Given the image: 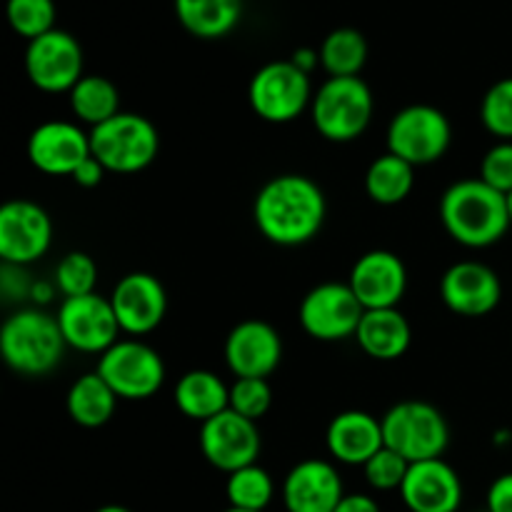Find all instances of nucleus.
Masks as SVG:
<instances>
[{"instance_id": "12", "label": "nucleus", "mask_w": 512, "mask_h": 512, "mask_svg": "<svg viewBox=\"0 0 512 512\" xmlns=\"http://www.w3.org/2000/svg\"><path fill=\"white\" fill-rule=\"evenodd\" d=\"M25 73L43 93H70L83 78V48L65 30H50L28 43Z\"/></svg>"}, {"instance_id": "24", "label": "nucleus", "mask_w": 512, "mask_h": 512, "mask_svg": "<svg viewBox=\"0 0 512 512\" xmlns=\"http://www.w3.org/2000/svg\"><path fill=\"white\" fill-rule=\"evenodd\" d=\"M175 405L185 418L203 425L230 408V385L210 370H190L175 385Z\"/></svg>"}, {"instance_id": "16", "label": "nucleus", "mask_w": 512, "mask_h": 512, "mask_svg": "<svg viewBox=\"0 0 512 512\" xmlns=\"http://www.w3.org/2000/svg\"><path fill=\"white\" fill-rule=\"evenodd\" d=\"M440 298L463 318H483L493 313L503 298L498 273L478 260H460L440 278Z\"/></svg>"}, {"instance_id": "7", "label": "nucleus", "mask_w": 512, "mask_h": 512, "mask_svg": "<svg viewBox=\"0 0 512 512\" xmlns=\"http://www.w3.org/2000/svg\"><path fill=\"white\" fill-rule=\"evenodd\" d=\"M310 75L293 60L265 63L248 85V100L253 113L265 123H293L313 103Z\"/></svg>"}, {"instance_id": "40", "label": "nucleus", "mask_w": 512, "mask_h": 512, "mask_svg": "<svg viewBox=\"0 0 512 512\" xmlns=\"http://www.w3.org/2000/svg\"><path fill=\"white\" fill-rule=\"evenodd\" d=\"M290 60H293V63L298 65L300 70H303V73L310 75L320 65V53H318V50H313V48H300V50H295L293 58H290Z\"/></svg>"}, {"instance_id": "10", "label": "nucleus", "mask_w": 512, "mask_h": 512, "mask_svg": "<svg viewBox=\"0 0 512 512\" xmlns=\"http://www.w3.org/2000/svg\"><path fill=\"white\" fill-rule=\"evenodd\" d=\"M365 308L348 283H320L303 298L298 320L310 338L320 343H338L355 338Z\"/></svg>"}, {"instance_id": "5", "label": "nucleus", "mask_w": 512, "mask_h": 512, "mask_svg": "<svg viewBox=\"0 0 512 512\" xmlns=\"http://www.w3.org/2000/svg\"><path fill=\"white\" fill-rule=\"evenodd\" d=\"M90 150L108 173L133 175L158 158L160 133L148 118L123 110L108 123L90 130Z\"/></svg>"}, {"instance_id": "29", "label": "nucleus", "mask_w": 512, "mask_h": 512, "mask_svg": "<svg viewBox=\"0 0 512 512\" xmlns=\"http://www.w3.org/2000/svg\"><path fill=\"white\" fill-rule=\"evenodd\" d=\"M318 53L330 78H355L368 63V40L355 28H335L325 35Z\"/></svg>"}, {"instance_id": "35", "label": "nucleus", "mask_w": 512, "mask_h": 512, "mask_svg": "<svg viewBox=\"0 0 512 512\" xmlns=\"http://www.w3.org/2000/svg\"><path fill=\"white\" fill-rule=\"evenodd\" d=\"M410 463L400 453H395L393 448L383 445L368 463L363 465L365 480H368L370 488L380 490V493H390V490H400V485L405 483V475H408Z\"/></svg>"}, {"instance_id": "42", "label": "nucleus", "mask_w": 512, "mask_h": 512, "mask_svg": "<svg viewBox=\"0 0 512 512\" xmlns=\"http://www.w3.org/2000/svg\"><path fill=\"white\" fill-rule=\"evenodd\" d=\"M95 512H130V510L123 508V505H103V508H98Z\"/></svg>"}, {"instance_id": "36", "label": "nucleus", "mask_w": 512, "mask_h": 512, "mask_svg": "<svg viewBox=\"0 0 512 512\" xmlns=\"http://www.w3.org/2000/svg\"><path fill=\"white\" fill-rule=\"evenodd\" d=\"M480 180L498 190V193H512V140H500L483 155Z\"/></svg>"}, {"instance_id": "26", "label": "nucleus", "mask_w": 512, "mask_h": 512, "mask_svg": "<svg viewBox=\"0 0 512 512\" xmlns=\"http://www.w3.org/2000/svg\"><path fill=\"white\" fill-rule=\"evenodd\" d=\"M118 400L113 388L98 373H85L70 385L65 408L70 420L80 428H103L113 418Z\"/></svg>"}, {"instance_id": "21", "label": "nucleus", "mask_w": 512, "mask_h": 512, "mask_svg": "<svg viewBox=\"0 0 512 512\" xmlns=\"http://www.w3.org/2000/svg\"><path fill=\"white\" fill-rule=\"evenodd\" d=\"M343 498V480L328 460H303L285 475L283 503L288 512H335Z\"/></svg>"}, {"instance_id": "38", "label": "nucleus", "mask_w": 512, "mask_h": 512, "mask_svg": "<svg viewBox=\"0 0 512 512\" xmlns=\"http://www.w3.org/2000/svg\"><path fill=\"white\" fill-rule=\"evenodd\" d=\"M105 173H108V170H105V165L100 163L98 158H93V155H90L88 160H83V163L78 165V170H75L70 178H73V183L80 185V188H98V185L103 183Z\"/></svg>"}, {"instance_id": "22", "label": "nucleus", "mask_w": 512, "mask_h": 512, "mask_svg": "<svg viewBox=\"0 0 512 512\" xmlns=\"http://www.w3.org/2000/svg\"><path fill=\"white\" fill-rule=\"evenodd\" d=\"M383 445V423L365 410L338 413L325 430V448L343 465L363 468Z\"/></svg>"}, {"instance_id": "27", "label": "nucleus", "mask_w": 512, "mask_h": 512, "mask_svg": "<svg viewBox=\"0 0 512 512\" xmlns=\"http://www.w3.org/2000/svg\"><path fill=\"white\" fill-rule=\"evenodd\" d=\"M68 95L73 115L80 123L90 125V130L123 113L118 88L113 80L103 78V75H83Z\"/></svg>"}, {"instance_id": "1", "label": "nucleus", "mask_w": 512, "mask_h": 512, "mask_svg": "<svg viewBox=\"0 0 512 512\" xmlns=\"http://www.w3.org/2000/svg\"><path fill=\"white\" fill-rule=\"evenodd\" d=\"M325 215L328 203L323 188L298 173L270 178L253 203L255 225L265 240L280 248L310 243L323 228Z\"/></svg>"}, {"instance_id": "37", "label": "nucleus", "mask_w": 512, "mask_h": 512, "mask_svg": "<svg viewBox=\"0 0 512 512\" xmlns=\"http://www.w3.org/2000/svg\"><path fill=\"white\" fill-rule=\"evenodd\" d=\"M488 512H512V473L500 475L488 488V500H485Z\"/></svg>"}, {"instance_id": "19", "label": "nucleus", "mask_w": 512, "mask_h": 512, "mask_svg": "<svg viewBox=\"0 0 512 512\" xmlns=\"http://www.w3.org/2000/svg\"><path fill=\"white\" fill-rule=\"evenodd\" d=\"M283 360V340L265 320H243L225 340V363L235 378H268Z\"/></svg>"}, {"instance_id": "6", "label": "nucleus", "mask_w": 512, "mask_h": 512, "mask_svg": "<svg viewBox=\"0 0 512 512\" xmlns=\"http://www.w3.org/2000/svg\"><path fill=\"white\" fill-rule=\"evenodd\" d=\"M388 448L403 455L408 463L443 458L450 445L448 420L435 405L423 400H403L380 418Z\"/></svg>"}, {"instance_id": "25", "label": "nucleus", "mask_w": 512, "mask_h": 512, "mask_svg": "<svg viewBox=\"0 0 512 512\" xmlns=\"http://www.w3.org/2000/svg\"><path fill=\"white\" fill-rule=\"evenodd\" d=\"M175 15L190 35L225 38L243 18V0H173Z\"/></svg>"}, {"instance_id": "39", "label": "nucleus", "mask_w": 512, "mask_h": 512, "mask_svg": "<svg viewBox=\"0 0 512 512\" xmlns=\"http://www.w3.org/2000/svg\"><path fill=\"white\" fill-rule=\"evenodd\" d=\"M335 512H380V505L378 500L365 493H345V498L340 500Z\"/></svg>"}, {"instance_id": "11", "label": "nucleus", "mask_w": 512, "mask_h": 512, "mask_svg": "<svg viewBox=\"0 0 512 512\" xmlns=\"http://www.w3.org/2000/svg\"><path fill=\"white\" fill-rule=\"evenodd\" d=\"M53 243V223L33 200H8L0 208V258L5 265L28 268L43 258Z\"/></svg>"}, {"instance_id": "33", "label": "nucleus", "mask_w": 512, "mask_h": 512, "mask_svg": "<svg viewBox=\"0 0 512 512\" xmlns=\"http://www.w3.org/2000/svg\"><path fill=\"white\" fill-rule=\"evenodd\" d=\"M480 120L495 138L512 140V78L490 85L480 103Z\"/></svg>"}, {"instance_id": "14", "label": "nucleus", "mask_w": 512, "mask_h": 512, "mask_svg": "<svg viewBox=\"0 0 512 512\" xmlns=\"http://www.w3.org/2000/svg\"><path fill=\"white\" fill-rule=\"evenodd\" d=\"M58 325L68 348L80 353H98L113 348L120 338V325L113 313L110 298L98 293L80 295V298H63L58 310Z\"/></svg>"}, {"instance_id": "2", "label": "nucleus", "mask_w": 512, "mask_h": 512, "mask_svg": "<svg viewBox=\"0 0 512 512\" xmlns=\"http://www.w3.org/2000/svg\"><path fill=\"white\" fill-rule=\"evenodd\" d=\"M440 220L455 243L475 250L490 248L512 228L508 195L480 178L458 180L440 198Z\"/></svg>"}, {"instance_id": "34", "label": "nucleus", "mask_w": 512, "mask_h": 512, "mask_svg": "<svg viewBox=\"0 0 512 512\" xmlns=\"http://www.w3.org/2000/svg\"><path fill=\"white\" fill-rule=\"evenodd\" d=\"M273 405L268 378H238L230 385V410L258 423Z\"/></svg>"}, {"instance_id": "9", "label": "nucleus", "mask_w": 512, "mask_h": 512, "mask_svg": "<svg viewBox=\"0 0 512 512\" xmlns=\"http://www.w3.org/2000/svg\"><path fill=\"white\" fill-rule=\"evenodd\" d=\"M95 373L120 400H148L165 383V363L158 350L133 338L118 340L105 350Z\"/></svg>"}, {"instance_id": "44", "label": "nucleus", "mask_w": 512, "mask_h": 512, "mask_svg": "<svg viewBox=\"0 0 512 512\" xmlns=\"http://www.w3.org/2000/svg\"><path fill=\"white\" fill-rule=\"evenodd\" d=\"M225 512H250V510H238V508H228Z\"/></svg>"}, {"instance_id": "18", "label": "nucleus", "mask_w": 512, "mask_h": 512, "mask_svg": "<svg viewBox=\"0 0 512 512\" xmlns=\"http://www.w3.org/2000/svg\"><path fill=\"white\" fill-rule=\"evenodd\" d=\"M348 285L365 310L398 308L408 290V270L390 250H370L355 260Z\"/></svg>"}, {"instance_id": "4", "label": "nucleus", "mask_w": 512, "mask_h": 512, "mask_svg": "<svg viewBox=\"0 0 512 512\" xmlns=\"http://www.w3.org/2000/svg\"><path fill=\"white\" fill-rule=\"evenodd\" d=\"M373 90L360 75L328 78L313 95L310 118L315 130L330 143H350L368 130L373 120Z\"/></svg>"}, {"instance_id": "30", "label": "nucleus", "mask_w": 512, "mask_h": 512, "mask_svg": "<svg viewBox=\"0 0 512 512\" xmlns=\"http://www.w3.org/2000/svg\"><path fill=\"white\" fill-rule=\"evenodd\" d=\"M225 495H228L230 508L250 510V512H265L275 495V483L265 468L258 463L240 468L228 475L225 483Z\"/></svg>"}, {"instance_id": "43", "label": "nucleus", "mask_w": 512, "mask_h": 512, "mask_svg": "<svg viewBox=\"0 0 512 512\" xmlns=\"http://www.w3.org/2000/svg\"><path fill=\"white\" fill-rule=\"evenodd\" d=\"M508 213H510V225H512V193L508 195Z\"/></svg>"}, {"instance_id": "28", "label": "nucleus", "mask_w": 512, "mask_h": 512, "mask_svg": "<svg viewBox=\"0 0 512 512\" xmlns=\"http://www.w3.org/2000/svg\"><path fill=\"white\" fill-rule=\"evenodd\" d=\"M415 168L393 153L378 155L365 173V193L378 205H398L413 193Z\"/></svg>"}, {"instance_id": "32", "label": "nucleus", "mask_w": 512, "mask_h": 512, "mask_svg": "<svg viewBox=\"0 0 512 512\" xmlns=\"http://www.w3.org/2000/svg\"><path fill=\"white\" fill-rule=\"evenodd\" d=\"M95 283H98V265L88 253L73 250V253L63 255L60 263L55 265V288L65 298L95 293Z\"/></svg>"}, {"instance_id": "20", "label": "nucleus", "mask_w": 512, "mask_h": 512, "mask_svg": "<svg viewBox=\"0 0 512 512\" xmlns=\"http://www.w3.org/2000/svg\"><path fill=\"white\" fill-rule=\"evenodd\" d=\"M400 498L410 512H458L463 503V483L453 465L443 458L410 463Z\"/></svg>"}, {"instance_id": "23", "label": "nucleus", "mask_w": 512, "mask_h": 512, "mask_svg": "<svg viewBox=\"0 0 512 512\" xmlns=\"http://www.w3.org/2000/svg\"><path fill=\"white\" fill-rule=\"evenodd\" d=\"M355 340L365 355L390 363V360H398L408 353L413 328L398 308L365 310Z\"/></svg>"}, {"instance_id": "8", "label": "nucleus", "mask_w": 512, "mask_h": 512, "mask_svg": "<svg viewBox=\"0 0 512 512\" xmlns=\"http://www.w3.org/2000/svg\"><path fill=\"white\" fill-rule=\"evenodd\" d=\"M453 128L448 115L433 105H408L398 110L388 125V153L398 155L413 168L433 165L448 153Z\"/></svg>"}, {"instance_id": "41", "label": "nucleus", "mask_w": 512, "mask_h": 512, "mask_svg": "<svg viewBox=\"0 0 512 512\" xmlns=\"http://www.w3.org/2000/svg\"><path fill=\"white\" fill-rule=\"evenodd\" d=\"M55 290H58V288H55V283L50 285V283H45V280H40V283H33L30 298H33V303L45 305V303H50V298H53Z\"/></svg>"}, {"instance_id": "3", "label": "nucleus", "mask_w": 512, "mask_h": 512, "mask_svg": "<svg viewBox=\"0 0 512 512\" xmlns=\"http://www.w3.org/2000/svg\"><path fill=\"white\" fill-rule=\"evenodd\" d=\"M65 343L55 315L38 308H23L0 328V353L5 365L18 375L38 378L53 373L63 360Z\"/></svg>"}, {"instance_id": "13", "label": "nucleus", "mask_w": 512, "mask_h": 512, "mask_svg": "<svg viewBox=\"0 0 512 512\" xmlns=\"http://www.w3.org/2000/svg\"><path fill=\"white\" fill-rule=\"evenodd\" d=\"M198 443L203 458L220 473L228 475L258 463L260 448H263L258 423L233 413L230 408L200 425Z\"/></svg>"}, {"instance_id": "31", "label": "nucleus", "mask_w": 512, "mask_h": 512, "mask_svg": "<svg viewBox=\"0 0 512 512\" xmlns=\"http://www.w3.org/2000/svg\"><path fill=\"white\" fill-rule=\"evenodd\" d=\"M5 13H8L10 28L28 43L55 30L53 0H8Z\"/></svg>"}, {"instance_id": "17", "label": "nucleus", "mask_w": 512, "mask_h": 512, "mask_svg": "<svg viewBox=\"0 0 512 512\" xmlns=\"http://www.w3.org/2000/svg\"><path fill=\"white\" fill-rule=\"evenodd\" d=\"M93 155L90 133L68 120H48L40 123L28 138V160L35 170L45 175H73L83 160Z\"/></svg>"}, {"instance_id": "15", "label": "nucleus", "mask_w": 512, "mask_h": 512, "mask_svg": "<svg viewBox=\"0 0 512 512\" xmlns=\"http://www.w3.org/2000/svg\"><path fill=\"white\" fill-rule=\"evenodd\" d=\"M110 305L125 335H148L158 328L168 313V293L163 283L150 273H128L115 283Z\"/></svg>"}]
</instances>
